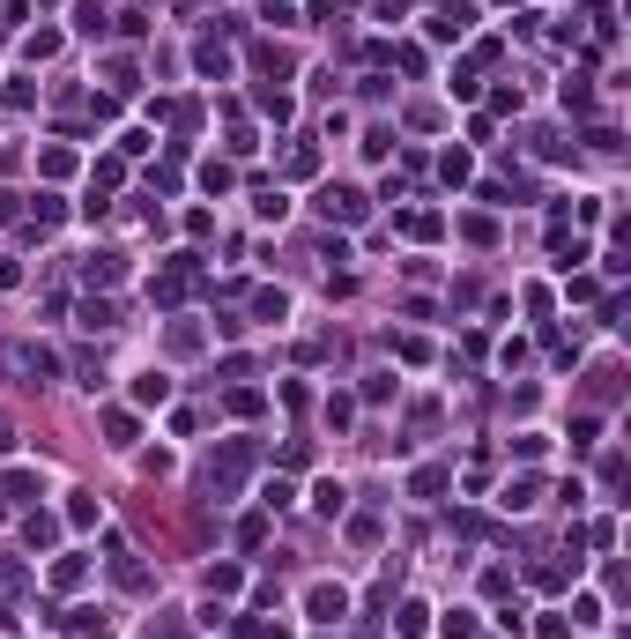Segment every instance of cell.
I'll list each match as a JSON object with an SVG mask.
<instances>
[{
    "instance_id": "9c48e42d",
    "label": "cell",
    "mask_w": 631,
    "mask_h": 639,
    "mask_svg": "<svg viewBox=\"0 0 631 639\" xmlns=\"http://www.w3.org/2000/svg\"><path fill=\"white\" fill-rule=\"evenodd\" d=\"M394 632H402V639H424V603H402V617H394Z\"/></svg>"
},
{
    "instance_id": "3957f363",
    "label": "cell",
    "mask_w": 631,
    "mask_h": 639,
    "mask_svg": "<svg viewBox=\"0 0 631 639\" xmlns=\"http://www.w3.org/2000/svg\"><path fill=\"white\" fill-rule=\"evenodd\" d=\"M468 23H475L468 0H446V8L431 15V37H438V45H453V37H468Z\"/></svg>"
},
{
    "instance_id": "8fae6325",
    "label": "cell",
    "mask_w": 631,
    "mask_h": 639,
    "mask_svg": "<svg viewBox=\"0 0 631 639\" xmlns=\"http://www.w3.org/2000/svg\"><path fill=\"white\" fill-rule=\"evenodd\" d=\"M75 30H90V37L104 30V8H97V0H82V8H75Z\"/></svg>"
},
{
    "instance_id": "6da1fadb",
    "label": "cell",
    "mask_w": 631,
    "mask_h": 639,
    "mask_svg": "<svg viewBox=\"0 0 631 639\" xmlns=\"http://www.w3.org/2000/svg\"><path fill=\"white\" fill-rule=\"evenodd\" d=\"M245 468H252V439H230V446H223V461L208 468V491H230Z\"/></svg>"
},
{
    "instance_id": "8992f818",
    "label": "cell",
    "mask_w": 631,
    "mask_h": 639,
    "mask_svg": "<svg viewBox=\"0 0 631 639\" xmlns=\"http://www.w3.org/2000/svg\"><path fill=\"white\" fill-rule=\"evenodd\" d=\"M104 439H112V446H134V417H126V409H104Z\"/></svg>"
},
{
    "instance_id": "277c9868",
    "label": "cell",
    "mask_w": 631,
    "mask_h": 639,
    "mask_svg": "<svg viewBox=\"0 0 631 639\" xmlns=\"http://www.w3.org/2000/svg\"><path fill=\"white\" fill-rule=\"evenodd\" d=\"M8 357H15V372H30L37 387H45V379L60 372V364H52V349H37V342H23V349H8Z\"/></svg>"
},
{
    "instance_id": "5b68a950",
    "label": "cell",
    "mask_w": 631,
    "mask_h": 639,
    "mask_svg": "<svg viewBox=\"0 0 631 639\" xmlns=\"http://www.w3.org/2000/svg\"><path fill=\"white\" fill-rule=\"evenodd\" d=\"M342 610H349V595H342V587H312V617H320V625H334Z\"/></svg>"
},
{
    "instance_id": "7c38bea8",
    "label": "cell",
    "mask_w": 631,
    "mask_h": 639,
    "mask_svg": "<svg viewBox=\"0 0 631 639\" xmlns=\"http://www.w3.org/2000/svg\"><path fill=\"white\" fill-rule=\"evenodd\" d=\"M90 283H119V253H97L90 260Z\"/></svg>"
},
{
    "instance_id": "52a82bcc",
    "label": "cell",
    "mask_w": 631,
    "mask_h": 639,
    "mask_svg": "<svg viewBox=\"0 0 631 639\" xmlns=\"http://www.w3.org/2000/svg\"><path fill=\"white\" fill-rule=\"evenodd\" d=\"M505 513H528L535 506V476H520V483H505V499H498Z\"/></svg>"
},
{
    "instance_id": "ba28073f",
    "label": "cell",
    "mask_w": 631,
    "mask_h": 639,
    "mask_svg": "<svg viewBox=\"0 0 631 639\" xmlns=\"http://www.w3.org/2000/svg\"><path fill=\"white\" fill-rule=\"evenodd\" d=\"M164 395H172V379H164V372H141V379H134V402H164Z\"/></svg>"
},
{
    "instance_id": "4fadbf2b",
    "label": "cell",
    "mask_w": 631,
    "mask_h": 639,
    "mask_svg": "<svg viewBox=\"0 0 631 639\" xmlns=\"http://www.w3.org/2000/svg\"><path fill=\"white\" fill-rule=\"evenodd\" d=\"M52 587H82V558H60L52 565Z\"/></svg>"
},
{
    "instance_id": "7a4b0ae2",
    "label": "cell",
    "mask_w": 631,
    "mask_h": 639,
    "mask_svg": "<svg viewBox=\"0 0 631 639\" xmlns=\"http://www.w3.org/2000/svg\"><path fill=\"white\" fill-rule=\"evenodd\" d=\"M320 216L327 223H356V216H364V194H356V187H320Z\"/></svg>"
},
{
    "instance_id": "30bf717a",
    "label": "cell",
    "mask_w": 631,
    "mask_h": 639,
    "mask_svg": "<svg viewBox=\"0 0 631 639\" xmlns=\"http://www.w3.org/2000/svg\"><path fill=\"white\" fill-rule=\"evenodd\" d=\"M342 499H349L342 483H320V491H312V506H320V513H342Z\"/></svg>"
}]
</instances>
